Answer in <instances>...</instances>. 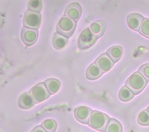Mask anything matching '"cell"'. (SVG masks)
I'll return each instance as SVG.
<instances>
[{
  "instance_id": "obj_19",
  "label": "cell",
  "mask_w": 149,
  "mask_h": 132,
  "mask_svg": "<svg viewBox=\"0 0 149 132\" xmlns=\"http://www.w3.org/2000/svg\"><path fill=\"white\" fill-rule=\"evenodd\" d=\"M134 96V94L126 86H123L119 91L118 97L122 102H128L132 100Z\"/></svg>"
},
{
  "instance_id": "obj_11",
  "label": "cell",
  "mask_w": 149,
  "mask_h": 132,
  "mask_svg": "<svg viewBox=\"0 0 149 132\" xmlns=\"http://www.w3.org/2000/svg\"><path fill=\"white\" fill-rule=\"evenodd\" d=\"M36 104L35 101L31 97L29 92L22 93L18 99V106L22 109H29L33 107Z\"/></svg>"
},
{
  "instance_id": "obj_20",
  "label": "cell",
  "mask_w": 149,
  "mask_h": 132,
  "mask_svg": "<svg viewBox=\"0 0 149 132\" xmlns=\"http://www.w3.org/2000/svg\"><path fill=\"white\" fill-rule=\"evenodd\" d=\"M41 126L47 132H55L57 128V123L54 120L49 119L44 120Z\"/></svg>"
},
{
  "instance_id": "obj_8",
  "label": "cell",
  "mask_w": 149,
  "mask_h": 132,
  "mask_svg": "<svg viewBox=\"0 0 149 132\" xmlns=\"http://www.w3.org/2000/svg\"><path fill=\"white\" fill-rule=\"evenodd\" d=\"M82 9L80 5L77 2H72L70 4L65 11V16L76 22H77L81 15Z\"/></svg>"
},
{
  "instance_id": "obj_9",
  "label": "cell",
  "mask_w": 149,
  "mask_h": 132,
  "mask_svg": "<svg viewBox=\"0 0 149 132\" xmlns=\"http://www.w3.org/2000/svg\"><path fill=\"white\" fill-rule=\"evenodd\" d=\"M94 63L98 66L102 73H105L109 71L114 65V62L107 54V53H103L100 55L95 60Z\"/></svg>"
},
{
  "instance_id": "obj_23",
  "label": "cell",
  "mask_w": 149,
  "mask_h": 132,
  "mask_svg": "<svg viewBox=\"0 0 149 132\" xmlns=\"http://www.w3.org/2000/svg\"><path fill=\"white\" fill-rule=\"evenodd\" d=\"M138 31L141 34L149 39V19H144Z\"/></svg>"
},
{
  "instance_id": "obj_21",
  "label": "cell",
  "mask_w": 149,
  "mask_h": 132,
  "mask_svg": "<svg viewBox=\"0 0 149 132\" xmlns=\"http://www.w3.org/2000/svg\"><path fill=\"white\" fill-rule=\"evenodd\" d=\"M42 9V2L40 0H31L27 2V10L40 12Z\"/></svg>"
},
{
  "instance_id": "obj_17",
  "label": "cell",
  "mask_w": 149,
  "mask_h": 132,
  "mask_svg": "<svg viewBox=\"0 0 149 132\" xmlns=\"http://www.w3.org/2000/svg\"><path fill=\"white\" fill-rule=\"evenodd\" d=\"M50 95H53L58 92L61 88V82L55 78L47 79L44 82Z\"/></svg>"
},
{
  "instance_id": "obj_24",
  "label": "cell",
  "mask_w": 149,
  "mask_h": 132,
  "mask_svg": "<svg viewBox=\"0 0 149 132\" xmlns=\"http://www.w3.org/2000/svg\"><path fill=\"white\" fill-rule=\"evenodd\" d=\"M138 72L148 82L149 81V64H146L140 67Z\"/></svg>"
},
{
  "instance_id": "obj_15",
  "label": "cell",
  "mask_w": 149,
  "mask_h": 132,
  "mask_svg": "<svg viewBox=\"0 0 149 132\" xmlns=\"http://www.w3.org/2000/svg\"><path fill=\"white\" fill-rule=\"evenodd\" d=\"M68 42V38L56 32L54 33L52 38L53 46L57 50L63 48Z\"/></svg>"
},
{
  "instance_id": "obj_3",
  "label": "cell",
  "mask_w": 149,
  "mask_h": 132,
  "mask_svg": "<svg viewBox=\"0 0 149 132\" xmlns=\"http://www.w3.org/2000/svg\"><path fill=\"white\" fill-rule=\"evenodd\" d=\"M76 27V22L64 15L58 20L56 26V30L57 33L67 38H69L74 33Z\"/></svg>"
},
{
  "instance_id": "obj_7",
  "label": "cell",
  "mask_w": 149,
  "mask_h": 132,
  "mask_svg": "<svg viewBox=\"0 0 149 132\" xmlns=\"http://www.w3.org/2000/svg\"><path fill=\"white\" fill-rule=\"evenodd\" d=\"M38 32L37 30L23 27L21 32L22 41L28 46L34 44L38 39Z\"/></svg>"
},
{
  "instance_id": "obj_25",
  "label": "cell",
  "mask_w": 149,
  "mask_h": 132,
  "mask_svg": "<svg viewBox=\"0 0 149 132\" xmlns=\"http://www.w3.org/2000/svg\"><path fill=\"white\" fill-rule=\"evenodd\" d=\"M30 132H47L41 126H38L34 128Z\"/></svg>"
},
{
  "instance_id": "obj_13",
  "label": "cell",
  "mask_w": 149,
  "mask_h": 132,
  "mask_svg": "<svg viewBox=\"0 0 149 132\" xmlns=\"http://www.w3.org/2000/svg\"><path fill=\"white\" fill-rule=\"evenodd\" d=\"M144 19V17L140 14L132 13L127 17L126 23L130 29L134 31H138Z\"/></svg>"
},
{
  "instance_id": "obj_14",
  "label": "cell",
  "mask_w": 149,
  "mask_h": 132,
  "mask_svg": "<svg viewBox=\"0 0 149 132\" xmlns=\"http://www.w3.org/2000/svg\"><path fill=\"white\" fill-rule=\"evenodd\" d=\"M102 71L98 66L94 62L88 66L86 70V76L89 80H95L98 79L102 75Z\"/></svg>"
},
{
  "instance_id": "obj_2",
  "label": "cell",
  "mask_w": 149,
  "mask_h": 132,
  "mask_svg": "<svg viewBox=\"0 0 149 132\" xmlns=\"http://www.w3.org/2000/svg\"><path fill=\"white\" fill-rule=\"evenodd\" d=\"M147 81L138 72L132 74L127 79L125 86L134 95L140 93L146 86Z\"/></svg>"
},
{
  "instance_id": "obj_12",
  "label": "cell",
  "mask_w": 149,
  "mask_h": 132,
  "mask_svg": "<svg viewBox=\"0 0 149 132\" xmlns=\"http://www.w3.org/2000/svg\"><path fill=\"white\" fill-rule=\"evenodd\" d=\"M107 25L105 21L102 20H96L93 22L89 27L90 32L98 39L102 36L106 30Z\"/></svg>"
},
{
  "instance_id": "obj_6",
  "label": "cell",
  "mask_w": 149,
  "mask_h": 132,
  "mask_svg": "<svg viewBox=\"0 0 149 132\" xmlns=\"http://www.w3.org/2000/svg\"><path fill=\"white\" fill-rule=\"evenodd\" d=\"M36 103L42 102L47 99L50 93L44 83H39L34 86L29 92Z\"/></svg>"
},
{
  "instance_id": "obj_5",
  "label": "cell",
  "mask_w": 149,
  "mask_h": 132,
  "mask_svg": "<svg viewBox=\"0 0 149 132\" xmlns=\"http://www.w3.org/2000/svg\"><path fill=\"white\" fill-rule=\"evenodd\" d=\"M97 38L90 32L89 28L83 30L79 36L77 46L81 50L88 49L97 41Z\"/></svg>"
},
{
  "instance_id": "obj_4",
  "label": "cell",
  "mask_w": 149,
  "mask_h": 132,
  "mask_svg": "<svg viewBox=\"0 0 149 132\" xmlns=\"http://www.w3.org/2000/svg\"><path fill=\"white\" fill-rule=\"evenodd\" d=\"M42 16L40 12L27 10L23 16V27L38 30L41 25Z\"/></svg>"
},
{
  "instance_id": "obj_26",
  "label": "cell",
  "mask_w": 149,
  "mask_h": 132,
  "mask_svg": "<svg viewBox=\"0 0 149 132\" xmlns=\"http://www.w3.org/2000/svg\"><path fill=\"white\" fill-rule=\"evenodd\" d=\"M147 110L148 111V112H149V106L148 107V108H147Z\"/></svg>"
},
{
  "instance_id": "obj_10",
  "label": "cell",
  "mask_w": 149,
  "mask_h": 132,
  "mask_svg": "<svg viewBox=\"0 0 149 132\" xmlns=\"http://www.w3.org/2000/svg\"><path fill=\"white\" fill-rule=\"evenodd\" d=\"M92 111L90 108L87 106H80L74 109V117L78 121L83 124H87Z\"/></svg>"
},
{
  "instance_id": "obj_22",
  "label": "cell",
  "mask_w": 149,
  "mask_h": 132,
  "mask_svg": "<svg viewBox=\"0 0 149 132\" xmlns=\"http://www.w3.org/2000/svg\"><path fill=\"white\" fill-rule=\"evenodd\" d=\"M137 122L141 126H149V112L147 109L140 112L137 116Z\"/></svg>"
},
{
  "instance_id": "obj_18",
  "label": "cell",
  "mask_w": 149,
  "mask_h": 132,
  "mask_svg": "<svg viewBox=\"0 0 149 132\" xmlns=\"http://www.w3.org/2000/svg\"><path fill=\"white\" fill-rule=\"evenodd\" d=\"M122 126L120 123L114 119H110L106 128L105 132H122Z\"/></svg>"
},
{
  "instance_id": "obj_1",
  "label": "cell",
  "mask_w": 149,
  "mask_h": 132,
  "mask_svg": "<svg viewBox=\"0 0 149 132\" xmlns=\"http://www.w3.org/2000/svg\"><path fill=\"white\" fill-rule=\"evenodd\" d=\"M110 118L106 114L93 110L87 124L91 128L100 131H104Z\"/></svg>"
},
{
  "instance_id": "obj_16",
  "label": "cell",
  "mask_w": 149,
  "mask_h": 132,
  "mask_svg": "<svg viewBox=\"0 0 149 132\" xmlns=\"http://www.w3.org/2000/svg\"><path fill=\"white\" fill-rule=\"evenodd\" d=\"M106 53L115 63L121 58L123 54V50L121 47L115 46L109 48Z\"/></svg>"
}]
</instances>
